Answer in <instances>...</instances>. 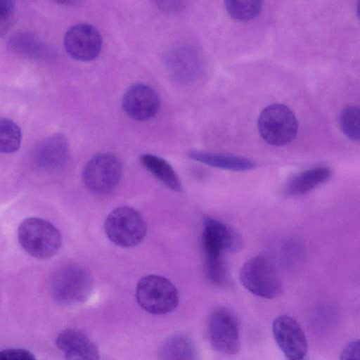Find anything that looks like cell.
Instances as JSON below:
<instances>
[{
  "label": "cell",
  "instance_id": "1",
  "mask_svg": "<svg viewBox=\"0 0 360 360\" xmlns=\"http://www.w3.org/2000/svg\"><path fill=\"white\" fill-rule=\"evenodd\" d=\"M18 236L25 251L38 259L53 257L62 244L60 231L49 221L40 218L31 217L22 221Z\"/></svg>",
  "mask_w": 360,
  "mask_h": 360
},
{
  "label": "cell",
  "instance_id": "2",
  "mask_svg": "<svg viewBox=\"0 0 360 360\" xmlns=\"http://www.w3.org/2000/svg\"><path fill=\"white\" fill-rule=\"evenodd\" d=\"M93 282L90 274L81 266L68 264L58 269L51 281L54 300L63 305H74L90 295Z\"/></svg>",
  "mask_w": 360,
  "mask_h": 360
},
{
  "label": "cell",
  "instance_id": "3",
  "mask_svg": "<svg viewBox=\"0 0 360 360\" xmlns=\"http://www.w3.org/2000/svg\"><path fill=\"white\" fill-rule=\"evenodd\" d=\"M104 230L115 245L131 248L144 239L147 226L143 216L135 209L122 206L113 210L107 217Z\"/></svg>",
  "mask_w": 360,
  "mask_h": 360
},
{
  "label": "cell",
  "instance_id": "4",
  "mask_svg": "<svg viewBox=\"0 0 360 360\" xmlns=\"http://www.w3.org/2000/svg\"><path fill=\"white\" fill-rule=\"evenodd\" d=\"M136 297L144 310L153 314L171 312L179 302L174 285L158 275H148L141 278L136 285Z\"/></svg>",
  "mask_w": 360,
  "mask_h": 360
},
{
  "label": "cell",
  "instance_id": "5",
  "mask_svg": "<svg viewBox=\"0 0 360 360\" xmlns=\"http://www.w3.org/2000/svg\"><path fill=\"white\" fill-rule=\"evenodd\" d=\"M239 278L245 288L258 297L274 299L283 292V285L274 266L262 256L246 261L240 269Z\"/></svg>",
  "mask_w": 360,
  "mask_h": 360
},
{
  "label": "cell",
  "instance_id": "6",
  "mask_svg": "<svg viewBox=\"0 0 360 360\" xmlns=\"http://www.w3.org/2000/svg\"><path fill=\"white\" fill-rule=\"evenodd\" d=\"M261 136L269 144L282 146L295 139L298 131V122L292 111L282 104L266 106L258 119Z\"/></svg>",
  "mask_w": 360,
  "mask_h": 360
},
{
  "label": "cell",
  "instance_id": "7",
  "mask_svg": "<svg viewBox=\"0 0 360 360\" xmlns=\"http://www.w3.org/2000/svg\"><path fill=\"white\" fill-rule=\"evenodd\" d=\"M122 175L120 159L109 153H99L86 164L82 179L86 187L97 195H105L118 186Z\"/></svg>",
  "mask_w": 360,
  "mask_h": 360
},
{
  "label": "cell",
  "instance_id": "8",
  "mask_svg": "<svg viewBox=\"0 0 360 360\" xmlns=\"http://www.w3.org/2000/svg\"><path fill=\"white\" fill-rule=\"evenodd\" d=\"M207 334L212 347L217 352L229 355L239 352V323L229 309L218 307L212 311L207 321Z\"/></svg>",
  "mask_w": 360,
  "mask_h": 360
},
{
  "label": "cell",
  "instance_id": "9",
  "mask_svg": "<svg viewBox=\"0 0 360 360\" xmlns=\"http://www.w3.org/2000/svg\"><path fill=\"white\" fill-rule=\"evenodd\" d=\"M202 223V247L205 256L235 253L242 249V237L232 227L210 217H205Z\"/></svg>",
  "mask_w": 360,
  "mask_h": 360
},
{
  "label": "cell",
  "instance_id": "10",
  "mask_svg": "<svg viewBox=\"0 0 360 360\" xmlns=\"http://www.w3.org/2000/svg\"><path fill=\"white\" fill-rule=\"evenodd\" d=\"M102 37L98 30L86 23H79L71 27L64 38L67 53L81 61L95 59L102 48Z\"/></svg>",
  "mask_w": 360,
  "mask_h": 360
},
{
  "label": "cell",
  "instance_id": "11",
  "mask_svg": "<svg viewBox=\"0 0 360 360\" xmlns=\"http://www.w3.org/2000/svg\"><path fill=\"white\" fill-rule=\"evenodd\" d=\"M275 340L289 360L304 359L308 345L305 334L299 323L288 316H279L272 324Z\"/></svg>",
  "mask_w": 360,
  "mask_h": 360
},
{
  "label": "cell",
  "instance_id": "12",
  "mask_svg": "<svg viewBox=\"0 0 360 360\" xmlns=\"http://www.w3.org/2000/svg\"><path fill=\"white\" fill-rule=\"evenodd\" d=\"M122 105L125 113L131 119L146 121L158 114L160 99L152 87L137 83L127 89L122 97Z\"/></svg>",
  "mask_w": 360,
  "mask_h": 360
},
{
  "label": "cell",
  "instance_id": "13",
  "mask_svg": "<svg viewBox=\"0 0 360 360\" xmlns=\"http://www.w3.org/2000/svg\"><path fill=\"white\" fill-rule=\"evenodd\" d=\"M58 347L64 353L65 360H98L97 347L82 330L67 328L56 338Z\"/></svg>",
  "mask_w": 360,
  "mask_h": 360
},
{
  "label": "cell",
  "instance_id": "14",
  "mask_svg": "<svg viewBox=\"0 0 360 360\" xmlns=\"http://www.w3.org/2000/svg\"><path fill=\"white\" fill-rule=\"evenodd\" d=\"M165 63L171 77L180 82H188L195 79L200 68L198 53L187 46L169 51L165 56Z\"/></svg>",
  "mask_w": 360,
  "mask_h": 360
},
{
  "label": "cell",
  "instance_id": "15",
  "mask_svg": "<svg viewBox=\"0 0 360 360\" xmlns=\"http://www.w3.org/2000/svg\"><path fill=\"white\" fill-rule=\"evenodd\" d=\"M68 157V143L61 134L53 135L45 139L38 147L35 159L38 166L47 170L62 167Z\"/></svg>",
  "mask_w": 360,
  "mask_h": 360
},
{
  "label": "cell",
  "instance_id": "16",
  "mask_svg": "<svg viewBox=\"0 0 360 360\" xmlns=\"http://www.w3.org/2000/svg\"><path fill=\"white\" fill-rule=\"evenodd\" d=\"M331 175V169L328 167H316L304 170L288 181L285 187V193L290 196L306 194L327 182Z\"/></svg>",
  "mask_w": 360,
  "mask_h": 360
},
{
  "label": "cell",
  "instance_id": "17",
  "mask_svg": "<svg viewBox=\"0 0 360 360\" xmlns=\"http://www.w3.org/2000/svg\"><path fill=\"white\" fill-rule=\"evenodd\" d=\"M188 155L191 159L207 165L230 171H247L257 166L256 163L250 159L228 154L192 150Z\"/></svg>",
  "mask_w": 360,
  "mask_h": 360
},
{
  "label": "cell",
  "instance_id": "18",
  "mask_svg": "<svg viewBox=\"0 0 360 360\" xmlns=\"http://www.w3.org/2000/svg\"><path fill=\"white\" fill-rule=\"evenodd\" d=\"M160 360H199L195 342L188 336L176 334L167 338L159 352Z\"/></svg>",
  "mask_w": 360,
  "mask_h": 360
},
{
  "label": "cell",
  "instance_id": "19",
  "mask_svg": "<svg viewBox=\"0 0 360 360\" xmlns=\"http://www.w3.org/2000/svg\"><path fill=\"white\" fill-rule=\"evenodd\" d=\"M140 161L150 173L169 188L176 192L181 191V181L167 160L155 155L143 154Z\"/></svg>",
  "mask_w": 360,
  "mask_h": 360
},
{
  "label": "cell",
  "instance_id": "20",
  "mask_svg": "<svg viewBox=\"0 0 360 360\" xmlns=\"http://www.w3.org/2000/svg\"><path fill=\"white\" fill-rule=\"evenodd\" d=\"M224 4L228 14L232 18L240 21L255 18L259 14L262 8V2L258 0H227L224 1Z\"/></svg>",
  "mask_w": 360,
  "mask_h": 360
},
{
  "label": "cell",
  "instance_id": "21",
  "mask_svg": "<svg viewBox=\"0 0 360 360\" xmlns=\"http://www.w3.org/2000/svg\"><path fill=\"white\" fill-rule=\"evenodd\" d=\"M205 274L208 281L217 286L231 284V276L223 255L205 256Z\"/></svg>",
  "mask_w": 360,
  "mask_h": 360
},
{
  "label": "cell",
  "instance_id": "22",
  "mask_svg": "<svg viewBox=\"0 0 360 360\" xmlns=\"http://www.w3.org/2000/svg\"><path fill=\"white\" fill-rule=\"evenodd\" d=\"M21 131L12 120L0 118V153H11L19 148Z\"/></svg>",
  "mask_w": 360,
  "mask_h": 360
},
{
  "label": "cell",
  "instance_id": "23",
  "mask_svg": "<svg viewBox=\"0 0 360 360\" xmlns=\"http://www.w3.org/2000/svg\"><path fill=\"white\" fill-rule=\"evenodd\" d=\"M340 127L345 136L358 141L360 138V110L358 105H349L340 113Z\"/></svg>",
  "mask_w": 360,
  "mask_h": 360
},
{
  "label": "cell",
  "instance_id": "24",
  "mask_svg": "<svg viewBox=\"0 0 360 360\" xmlns=\"http://www.w3.org/2000/svg\"><path fill=\"white\" fill-rule=\"evenodd\" d=\"M15 15V4L8 0H0V37L11 26Z\"/></svg>",
  "mask_w": 360,
  "mask_h": 360
},
{
  "label": "cell",
  "instance_id": "25",
  "mask_svg": "<svg viewBox=\"0 0 360 360\" xmlns=\"http://www.w3.org/2000/svg\"><path fill=\"white\" fill-rule=\"evenodd\" d=\"M340 360H360V342L354 340L349 342L343 349Z\"/></svg>",
  "mask_w": 360,
  "mask_h": 360
},
{
  "label": "cell",
  "instance_id": "26",
  "mask_svg": "<svg viewBox=\"0 0 360 360\" xmlns=\"http://www.w3.org/2000/svg\"><path fill=\"white\" fill-rule=\"evenodd\" d=\"M3 353L6 360H36L32 353L24 349H8Z\"/></svg>",
  "mask_w": 360,
  "mask_h": 360
},
{
  "label": "cell",
  "instance_id": "27",
  "mask_svg": "<svg viewBox=\"0 0 360 360\" xmlns=\"http://www.w3.org/2000/svg\"><path fill=\"white\" fill-rule=\"evenodd\" d=\"M160 7L164 10L177 9L181 6V2L179 1H158Z\"/></svg>",
  "mask_w": 360,
  "mask_h": 360
},
{
  "label": "cell",
  "instance_id": "28",
  "mask_svg": "<svg viewBox=\"0 0 360 360\" xmlns=\"http://www.w3.org/2000/svg\"><path fill=\"white\" fill-rule=\"evenodd\" d=\"M0 360H6L3 351L0 352Z\"/></svg>",
  "mask_w": 360,
  "mask_h": 360
},
{
  "label": "cell",
  "instance_id": "29",
  "mask_svg": "<svg viewBox=\"0 0 360 360\" xmlns=\"http://www.w3.org/2000/svg\"><path fill=\"white\" fill-rule=\"evenodd\" d=\"M300 360H306V359H300Z\"/></svg>",
  "mask_w": 360,
  "mask_h": 360
}]
</instances>
